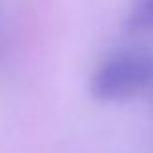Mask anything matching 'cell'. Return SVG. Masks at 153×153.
<instances>
[{
    "mask_svg": "<svg viewBox=\"0 0 153 153\" xmlns=\"http://www.w3.org/2000/svg\"><path fill=\"white\" fill-rule=\"evenodd\" d=\"M124 27L131 33H153V0L133 4L124 16Z\"/></svg>",
    "mask_w": 153,
    "mask_h": 153,
    "instance_id": "obj_2",
    "label": "cell"
},
{
    "mask_svg": "<svg viewBox=\"0 0 153 153\" xmlns=\"http://www.w3.org/2000/svg\"><path fill=\"white\" fill-rule=\"evenodd\" d=\"M153 85V52L142 49L119 51L97 63L88 88L96 99L123 101Z\"/></svg>",
    "mask_w": 153,
    "mask_h": 153,
    "instance_id": "obj_1",
    "label": "cell"
}]
</instances>
